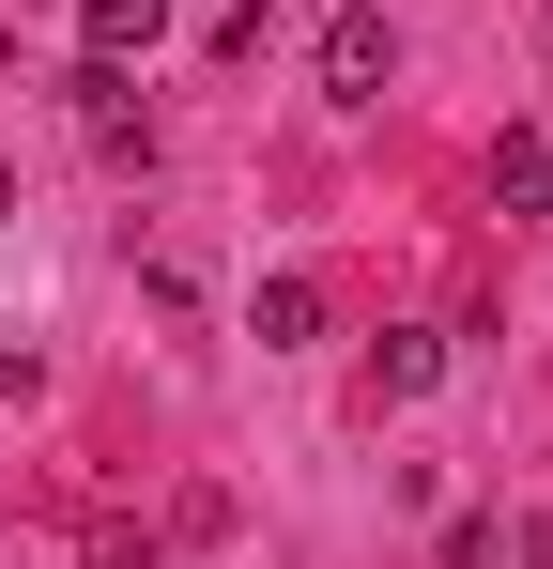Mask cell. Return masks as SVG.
<instances>
[{
    "label": "cell",
    "instance_id": "cell-1",
    "mask_svg": "<svg viewBox=\"0 0 553 569\" xmlns=\"http://www.w3.org/2000/svg\"><path fill=\"white\" fill-rule=\"evenodd\" d=\"M384 78H400V31L369 0H339L323 16V108H384Z\"/></svg>",
    "mask_w": 553,
    "mask_h": 569
},
{
    "label": "cell",
    "instance_id": "cell-2",
    "mask_svg": "<svg viewBox=\"0 0 553 569\" xmlns=\"http://www.w3.org/2000/svg\"><path fill=\"white\" fill-rule=\"evenodd\" d=\"M170 47V0H78V62H108V78H139Z\"/></svg>",
    "mask_w": 553,
    "mask_h": 569
},
{
    "label": "cell",
    "instance_id": "cell-3",
    "mask_svg": "<svg viewBox=\"0 0 553 569\" xmlns=\"http://www.w3.org/2000/svg\"><path fill=\"white\" fill-rule=\"evenodd\" d=\"M446 385V339L431 323H384V355H369V416H400V400H431Z\"/></svg>",
    "mask_w": 553,
    "mask_h": 569
},
{
    "label": "cell",
    "instance_id": "cell-4",
    "mask_svg": "<svg viewBox=\"0 0 553 569\" xmlns=\"http://www.w3.org/2000/svg\"><path fill=\"white\" fill-rule=\"evenodd\" d=\"M78 123H92V154H154V108L123 93L108 62H78Z\"/></svg>",
    "mask_w": 553,
    "mask_h": 569
},
{
    "label": "cell",
    "instance_id": "cell-5",
    "mask_svg": "<svg viewBox=\"0 0 553 569\" xmlns=\"http://www.w3.org/2000/svg\"><path fill=\"white\" fill-rule=\"evenodd\" d=\"M492 216H553V139H539V123L492 139Z\"/></svg>",
    "mask_w": 553,
    "mask_h": 569
},
{
    "label": "cell",
    "instance_id": "cell-6",
    "mask_svg": "<svg viewBox=\"0 0 553 569\" xmlns=\"http://www.w3.org/2000/svg\"><path fill=\"white\" fill-rule=\"evenodd\" d=\"M247 339H262V355H308V339H323V278H262Z\"/></svg>",
    "mask_w": 553,
    "mask_h": 569
},
{
    "label": "cell",
    "instance_id": "cell-7",
    "mask_svg": "<svg viewBox=\"0 0 553 569\" xmlns=\"http://www.w3.org/2000/svg\"><path fill=\"white\" fill-rule=\"evenodd\" d=\"M446 569H507V539L492 523H446Z\"/></svg>",
    "mask_w": 553,
    "mask_h": 569
},
{
    "label": "cell",
    "instance_id": "cell-8",
    "mask_svg": "<svg viewBox=\"0 0 553 569\" xmlns=\"http://www.w3.org/2000/svg\"><path fill=\"white\" fill-rule=\"evenodd\" d=\"M0 400H31V355H16V339H0Z\"/></svg>",
    "mask_w": 553,
    "mask_h": 569
},
{
    "label": "cell",
    "instance_id": "cell-9",
    "mask_svg": "<svg viewBox=\"0 0 553 569\" xmlns=\"http://www.w3.org/2000/svg\"><path fill=\"white\" fill-rule=\"evenodd\" d=\"M247 16H276V0H247Z\"/></svg>",
    "mask_w": 553,
    "mask_h": 569
},
{
    "label": "cell",
    "instance_id": "cell-10",
    "mask_svg": "<svg viewBox=\"0 0 553 569\" xmlns=\"http://www.w3.org/2000/svg\"><path fill=\"white\" fill-rule=\"evenodd\" d=\"M539 47H553V16H539Z\"/></svg>",
    "mask_w": 553,
    "mask_h": 569
}]
</instances>
